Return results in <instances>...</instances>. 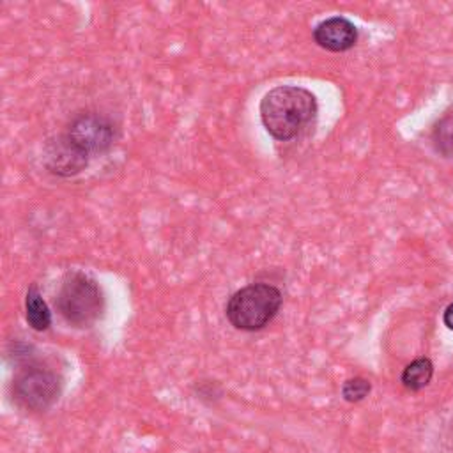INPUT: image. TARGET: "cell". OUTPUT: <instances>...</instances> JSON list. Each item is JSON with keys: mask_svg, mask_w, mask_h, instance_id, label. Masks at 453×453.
<instances>
[{"mask_svg": "<svg viewBox=\"0 0 453 453\" xmlns=\"http://www.w3.org/2000/svg\"><path fill=\"white\" fill-rule=\"evenodd\" d=\"M317 113L315 96L296 85H280L260 101V120L276 140H290L306 127Z\"/></svg>", "mask_w": 453, "mask_h": 453, "instance_id": "1", "label": "cell"}, {"mask_svg": "<svg viewBox=\"0 0 453 453\" xmlns=\"http://www.w3.org/2000/svg\"><path fill=\"white\" fill-rule=\"evenodd\" d=\"M58 313L74 327L92 326L104 310L103 290L94 278L81 271H71L64 276L57 299Z\"/></svg>", "mask_w": 453, "mask_h": 453, "instance_id": "2", "label": "cell"}, {"mask_svg": "<svg viewBox=\"0 0 453 453\" xmlns=\"http://www.w3.org/2000/svg\"><path fill=\"white\" fill-rule=\"evenodd\" d=\"M281 292L269 283H251L234 292L225 306L228 322L241 331H258L278 313Z\"/></svg>", "mask_w": 453, "mask_h": 453, "instance_id": "3", "label": "cell"}, {"mask_svg": "<svg viewBox=\"0 0 453 453\" xmlns=\"http://www.w3.org/2000/svg\"><path fill=\"white\" fill-rule=\"evenodd\" d=\"M62 391V379L57 372L30 365L12 379V398L25 411L41 412L51 407Z\"/></svg>", "mask_w": 453, "mask_h": 453, "instance_id": "4", "label": "cell"}, {"mask_svg": "<svg viewBox=\"0 0 453 453\" xmlns=\"http://www.w3.org/2000/svg\"><path fill=\"white\" fill-rule=\"evenodd\" d=\"M64 134L78 150L88 157L106 152L117 138L113 122L96 111L76 113L67 124Z\"/></svg>", "mask_w": 453, "mask_h": 453, "instance_id": "5", "label": "cell"}, {"mask_svg": "<svg viewBox=\"0 0 453 453\" xmlns=\"http://www.w3.org/2000/svg\"><path fill=\"white\" fill-rule=\"evenodd\" d=\"M87 163H88V156L78 150L64 133L46 143L44 165L55 175H60V177L76 175L87 166Z\"/></svg>", "mask_w": 453, "mask_h": 453, "instance_id": "6", "label": "cell"}, {"mask_svg": "<svg viewBox=\"0 0 453 453\" xmlns=\"http://www.w3.org/2000/svg\"><path fill=\"white\" fill-rule=\"evenodd\" d=\"M315 42L327 51H347L357 41V30L347 18L333 16L313 28Z\"/></svg>", "mask_w": 453, "mask_h": 453, "instance_id": "7", "label": "cell"}, {"mask_svg": "<svg viewBox=\"0 0 453 453\" xmlns=\"http://www.w3.org/2000/svg\"><path fill=\"white\" fill-rule=\"evenodd\" d=\"M25 313H27V322L32 329L35 331H44L50 327L51 324V311L48 308V304L44 303L42 296L39 294L37 287L32 285L27 292L25 297Z\"/></svg>", "mask_w": 453, "mask_h": 453, "instance_id": "8", "label": "cell"}, {"mask_svg": "<svg viewBox=\"0 0 453 453\" xmlns=\"http://www.w3.org/2000/svg\"><path fill=\"white\" fill-rule=\"evenodd\" d=\"M434 375V365L428 357H418L402 372V384L411 391H419L428 386Z\"/></svg>", "mask_w": 453, "mask_h": 453, "instance_id": "9", "label": "cell"}, {"mask_svg": "<svg viewBox=\"0 0 453 453\" xmlns=\"http://www.w3.org/2000/svg\"><path fill=\"white\" fill-rule=\"evenodd\" d=\"M372 389V384L368 379L365 377H354V379H349L343 382L342 386V396L347 400V402H359L363 400Z\"/></svg>", "mask_w": 453, "mask_h": 453, "instance_id": "10", "label": "cell"}, {"mask_svg": "<svg viewBox=\"0 0 453 453\" xmlns=\"http://www.w3.org/2000/svg\"><path fill=\"white\" fill-rule=\"evenodd\" d=\"M442 319H444V324L453 331V303L444 310V315H442Z\"/></svg>", "mask_w": 453, "mask_h": 453, "instance_id": "11", "label": "cell"}]
</instances>
